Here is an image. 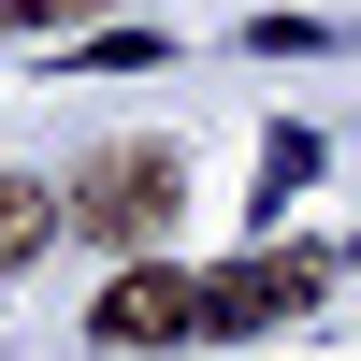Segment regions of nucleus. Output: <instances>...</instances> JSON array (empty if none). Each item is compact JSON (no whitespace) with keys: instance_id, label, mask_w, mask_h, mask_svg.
Wrapping results in <instances>:
<instances>
[{"instance_id":"obj_1","label":"nucleus","mask_w":361,"mask_h":361,"mask_svg":"<svg viewBox=\"0 0 361 361\" xmlns=\"http://www.w3.org/2000/svg\"><path fill=\"white\" fill-rule=\"evenodd\" d=\"M188 202V173H173V145H116V159H87L73 188H58V231H102V246H145V231Z\"/></svg>"},{"instance_id":"obj_2","label":"nucleus","mask_w":361,"mask_h":361,"mask_svg":"<svg viewBox=\"0 0 361 361\" xmlns=\"http://www.w3.org/2000/svg\"><path fill=\"white\" fill-rule=\"evenodd\" d=\"M173 333H202V289L173 275V260H130V275L102 289V347H173Z\"/></svg>"},{"instance_id":"obj_3","label":"nucleus","mask_w":361,"mask_h":361,"mask_svg":"<svg viewBox=\"0 0 361 361\" xmlns=\"http://www.w3.org/2000/svg\"><path fill=\"white\" fill-rule=\"evenodd\" d=\"M289 304H318V260H304V246H275V260H231V275L202 289V333H260V318H289Z\"/></svg>"},{"instance_id":"obj_4","label":"nucleus","mask_w":361,"mask_h":361,"mask_svg":"<svg viewBox=\"0 0 361 361\" xmlns=\"http://www.w3.org/2000/svg\"><path fill=\"white\" fill-rule=\"evenodd\" d=\"M44 246H58V188H44V173H0V275L44 260Z\"/></svg>"},{"instance_id":"obj_5","label":"nucleus","mask_w":361,"mask_h":361,"mask_svg":"<svg viewBox=\"0 0 361 361\" xmlns=\"http://www.w3.org/2000/svg\"><path fill=\"white\" fill-rule=\"evenodd\" d=\"M304 173H318V130H275V145H260V217H275Z\"/></svg>"}]
</instances>
